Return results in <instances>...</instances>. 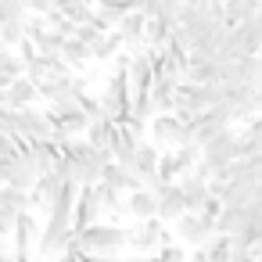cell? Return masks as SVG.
<instances>
[{
  "instance_id": "1",
  "label": "cell",
  "mask_w": 262,
  "mask_h": 262,
  "mask_svg": "<svg viewBox=\"0 0 262 262\" xmlns=\"http://www.w3.org/2000/svg\"><path fill=\"white\" fill-rule=\"evenodd\" d=\"M76 248L90 258H119V251L129 248V230L119 223H94L76 230Z\"/></svg>"
},
{
  "instance_id": "2",
  "label": "cell",
  "mask_w": 262,
  "mask_h": 262,
  "mask_svg": "<svg viewBox=\"0 0 262 262\" xmlns=\"http://www.w3.org/2000/svg\"><path fill=\"white\" fill-rule=\"evenodd\" d=\"M65 155L72 158V165H76V183L79 187H86V183H101V176H104V169L115 162V155L108 151V147H97V144H90V140H69L65 144Z\"/></svg>"
},
{
  "instance_id": "3",
  "label": "cell",
  "mask_w": 262,
  "mask_h": 262,
  "mask_svg": "<svg viewBox=\"0 0 262 262\" xmlns=\"http://www.w3.org/2000/svg\"><path fill=\"white\" fill-rule=\"evenodd\" d=\"M40 165H36V158H33V151H29V144L15 155V158H0V183L4 187H18V190H33L36 183H40Z\"/></svg>"
},
{
  "instance_id": "4",
  "label": "cell",
  "mask_w": 262,
  "mask_h": 262,
  "mask_svg": "<svg viewBox=\"0 0 262 262\" xmlns=\"http://www.w3.org/2000/svg\"><path fill=\"white\" fill-rule=\"evenodd\" d=\"M97 101H101L104 115H112L115 122H122L133 112V90H129V79H126V69L122 65H119V72L108 76V83H104V90H101Z\"/></svg>"
},
{
  "instance_id": "5",
  "label": "cell",
  "mask_w": 262,
  "mask_h": 262,
  "mask_svg": "<svg viewBox=\"0 0 262 262\" xmlns=\"http://www.w3.org/2000/svg\"><path fill=\"white\" fill-rule=\"evenodd\" d=\"M69 248H76V223L72 219H54L47 215L43 230H40V255L43 258H61Z\"/></svg>"
},
{
  "instance_id": "6",
  "label": "cell",
  "mask_w": 262,
  "mask_h": 262,
  "mask_svg": "<svg viewBox=\"0 0 262 262\" xmlns=\"http://www.w3.org/2000/svg\"><path fill=\"white\" fill-rule=\"evenodd\" d=\"M47 112H51V119H54V126H58L61 137L86 133V129H90V119H94V115L86 112V94L76 97V101H58V104H51Z\"/></svg>"
},
{
  "instance_id": "7",
  "label": "cell",
  "mask_w": 262,
  "mask_h": 262,
  "mask_svg": "<svg viewBox=\"0 0 262 262\" xmlns=\"http://www.w3.org/2000/svg\"><path fill=\"white\" fill-rule=\"evenodd\" d=\"M151 140L155 144H165L169 151L172 147H183V144H194V133H190V119L176 115V112H162L151 119Z\"/></svg>"
},
{
  "instance_id": "8",
  "label": "cell",
  "mask_w": 262,
  "mask_h": 262,
  "mask_svg": "<svg viewBox=\"0 0 262 262\" xmlns=\"http://www.w3.org/2000/svg\"><path fill=\"white\" fill-rule=\"evenodd\" d=\"M172 230H176V237H180V244H187V248H205L219 230H215V215H205V212H187V215H180L176 223H172Z\"/></svg>"
},
{
  "instance_id": "9",
  "label": "cell",
  "mask_w": 262,
  "mask_h": 262,
  "mask_svg": "<svg viewBox=\"0 0 262 262\" xmlns=\"http://www.w3.org/2000/svg\"><path fill=\"white\" fill-rule=\"evenodd\" d=\"M237 137H241V133L223 129L215 140L201 144V169H205L208 176H212V172H219V169H226L230 162H237Z\"/></svg>"
},
{
  "instance_id": "10",
  "label": "cell",
  "mask_w": 262,
  "mask_h": 262,
  "mask_svg": "<svg viewBox=\"0 0 262 262\" xmlns=\"http://www.w3.org/2000/svg\"><path fill=\"white\" fill-rule=\"evenodd\" d=\"M126 230H129V248H133L137 255H155V251H162L165 241H169L162 219H137V223L126 226Z\"/></svg>"
},
{
  "instance_id": "11",
  "label": "cell",
  "mask_w": 262,
  "mask_h": 262,
  "mask_svg": "<svg viewBox=\"0 0 262 262\" xmlns=\"http://www.w3.org/2000/svg\"><path fill=\"white\" fill-rule=\"evenodd\" d=\"M119 40H122V47H126V54H133V51H140V47H147V15L144 11H129L122 22H119Z\"/></svg>"
},
{
  "instance_id": "12",
  "label": "cell",
  "mask_w": 262,
  "mask_h": 262,
  "mask_svg": "<svg viewBox=\"0 0 262 262\" xmlns=\"http://www.w3.org/2000/svg\"><path fill=\"white\" fill-rule=\"evenodd\" d=\"M101 212H104V201H101V190H97V183H86V187H79V201H76V230H86V226H94V223L101 219Z\"/></svg>"
},
{
  "instance_id": "13",
  "label": "cell",
  "mask_w": 262,
  "mask_h": 262,
  "mask_svg": "<svg viewBox=\"0 0 262 262\" xmlns=\"http://www.w3.org/2000/svg\"><path fill=\"white\" fill-rule=\"evenodd\" d=\"M155 194H158V219H162V223H176L180 215L190 212V208H187V198H183V190H180V183H162Z\"/></svg>"
},
{
  "instance_id": "14",
  "label": "cell",
  "mask_w": 262,
  "mask_h": 262,
  "mask_svg": "<svg viewBox=\"0 0 262 262\" xmlns=\"http://www.w3.org/2000/svg\"><path fill=\"white\" fill-rule=\"evenodd\" d=\"M36 101H40V86H36L29 76H22V79H15L11 86L0 90V104H8V108H29V104H36Z\"/></svg>"
},
{
  "instance_id": "15",
  "label": "cell",
  "mask_w": 262,
  "mask_h": 262,
  "mask_svg": "<svg viewBox=\"0 0 262 262\" xmlns=\"http://www.w3.org/2000/svg\"><path fill=\"white\" fill-rule=\"evenodd\" d=\"M101 183H108V187H112V190H119V194H133V190H140V187H144V183H140V176H137L129 165H122V162H112V165L104 169Z\"/></svg>"
},
{
  "instance_id": "16",
  "label": "cell",
  "mask_w": 262,
  "mask_h": 262,
  "mask_svg": "<svg viewBox=\"0 0 262 262\" xmlns=\"http://www.w3.org/2000/svg\"><path fill=\"white\" fill-rule=\"evenodd\" d=\"M126 205H129L133 219H158V194L151 187H140V190L126 194Z\"/></svg>"
},
{
  "instance_id": "17",
  "label": "cell",
  "mask_w": 262,
  "mask_h": 262,
  "mask_svg": "<svg viewBox=\"0 0 262 262\" xmlns=\"http://www.w3.org/2000/svg\"><path fill=\"white\" fill-rule=\"evenodd\" d=\"M248 226H251L248 208H226V205H223V212H219V219H215V230H219L223 237H241Z\"/></svg>"
},
{
  "instance_id": "18",
  "label": "cell",
  "mask_w": 262,
  "mask_h": 262,
  "mask_svg": "<svg viewBox=\"0 0 262 262\" xmlns=\"http://www.w3.org/2000/svg\"><path fill=\"white\" fill-rule=\"evenodd\" d=\"M251 155H262V115L248 119V126L237 137V158H251Z\"/></svg>"
},
{
  "instance_id": "19",
  "label": "cell",
  "mask_w": 262,
  "mask_h": 262,
  "mask_svg": "<svg viewBox=\"0 0 262 262\" xmlns=\"http://www.w3.org/2000/svg\"><path fill=\"white\" fill-rule=\"evenodd\" d=\"M233 29H237V40H241V47H244L248 54H262V11L251 15V18H244V22L233 26Z\"/></svg>"
},
{
  "instance_id": "20",
  "label": "cell",
  "mask_w": 262,
  "mask_h": 262,
  "mask_svg": "<svg viewBox=\"0 0 262 262\" xmlns=\"http://www.w3.org/2000/svg\"><path fill=\"white\" fill-rule=\"evenodd\" d=\"M40 230H43V226L36 223V215H33V212H22V215H18V223H15V233H11L15 251H29Z\"/></svg>"
},
{
  "instance_id": "21",
  "label": "cell",
  "mask_w": 262,
  "mask_h": 262,
  "mask_svg": "<svg viewBox=\"0 0 262 262\" xmlns=\"http://www.w3.org/2000/svg\"><path fill=\"white\" fill-rule=\"evenodd\" d=\"M22 76H26V61H22V54L11 51V47H4V51H0V90L11 86V83L22 79Z\"/></svg>"
},
{
  "instance_id": "22",
  "label": "cell",
  "mask_w": 262,
  "mask_h": 262,
  "mask_svg": "<svg viewBox=\"0 0 262 262\" xmlns=\"http://www.w3.org/2000/svg\"><path fill=\"white\" fill-rule=\"evenodd\" d=\"M219 4H223V15H226L230 26H241L244 18L262 11V0H219Z\"/></svg>"
},
{
  "instance_id": "23",
  "label": "cell",
  "mask_w": 262,
  "mask_h": 262,
  "mask_svg": "<svg viewBox=\"0 0 262 262\" xmlns=\"http://www.w3.org/2000/svg\"><path fill=\"white\" fill-rule=\"evenodd\" d=\"M61 58H65L69 65H86V61H94V51H90V43H83L79 36H65Z\"/></svg>"
},
{
  "instance_id": "24",
  "label": "cell",
  "mask_w": 262,
  "mask_h": 262,
  "mask_svg": "<svg viewBox=\"0 0 262 262\" xmlns=\"http://www.w3.org/2000/svg\"><path fill=\"white\" fill-rule=\"evenodd\" d=\"M119 47H122L119 33H101V36L90 43V51H94V61H112V58L119 54Z\"/></svg>"
},
{
  "instance_id": "25",
  "label": "cell",
  "mask_w": 262,
  "mask_h": 262,
  "mask_svg": "<svg viewBox=\"0 0 262 262\" xmlns=\"http://www.w3.org/2000/svg\"><path fill=\"white\" fill-rule=\"evenodd\" d=\"M26 18H29V4H26V0H0V26L26 22Z\"/></svg>"
},
{
  "instance_id": "26",
  "label": "cell",
  "mask_w": 262,
  "mask_h": 262,
  "mask_svg": "<svg viewBox=\"0 0 262 262\" xmlns=\"http://www.w3.org/2000/svg\"><path fill=\"white\" fill-rule=\"evenodd\" d=\"M205 251H208L212 262H230V258H233V241L223 237V233H215V237L205 244Z\"/></svg>"
},
{
  "instance_id": "27",
  "label": "cell",
  "mask_w": 262,
  "mask_h": 262,
  "mask_svg": "<svg viewBox=\"0 0 262 262\" xmlns=\"http://www.w3.org/2000/svg\"><path fill=\"white\" fill-rule=\"evenodd\" d=\"M0 40L4 47H18L26 40V22H11V26H0Z\"/></svg>"
},
{
  "instance_id": "28",
  "label": "cell",
  "mask_w": 262,
  "mask_h": 262,
  "mask_svg": "<svg viewBox=\"0 0 262 262\" xmlns=\"http://www.w3.org/2000/svg\"><path fill=\"white\" fill-rule=\"evenodd\" d=\"M147 262H187V251H183L180 244H165L162 251L147 255Z\"/></svg>"
},
{
  "instance_id": "29",
  "label": "cell",
  "mask_w": 262,
  "mask_h": 262,
  "mask_svg": "<svg viewBox=\"0 0 262 262\" xmlns=\"http://www.w3.org/2000/svg\"><path fill=\"white\" fill-rule=\"evenodd\" d=\"M187 262H212V258H208V251H205V248H194V251L187 255Z\"/></svg>"
},
{
  "instance_id": "30",
  "label": "cell",
  "mask_w": 262,
  "mask_h": 262,
  "mask_svg": "<svg viewBox=\"0 0 262 262\" xmlns=\"http://www.w3.org/2000/svg\"><path fill=\"white\" fill-rule=\"evenodd\" d=\"M58 262H83V251H79V248H69V251H65Z\"/></svg>"
},
{
  "instance_id": "31",
  "label": "cell",
  "mask_w": 262,
  "mask_h": 262,
  "mask_svg": "<svg viewBox=\"0 0 262 262\" xmlns=\"http://www.w3.org/2000/svg\"><path fill=\"white\" fill-rule=\"evenodd\" d=\"M83 262H119V258H90V255H83Z\"/></svg>"
},
{
  "instance_id": "32",
  "label": "cell",
  "mask_w": 262,
  "mask_h": 262,
  "mask_svg": "<svg viewBox=\"0 0 262 262\" xmlns=\"http://www.w3.org/2000/svg\"><path fill=\"white\" fill-rule=\"evenodd\" d=\"M119 262H147V255H137V258H119Z\"/></svg>"
}]
</instances>
